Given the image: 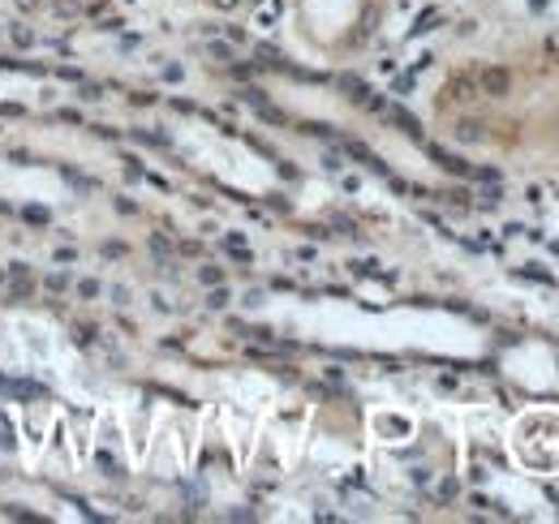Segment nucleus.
<instances>
[{
  "mask_svg": "<svg viewBox=\"0 0 559 524\" xmlns=\"http://www.w3.org/2000/svg\"><path fill=\"white\" fill-rule=\"evenodd\" d=\"M508 86H512V78H508V69H499V66H490V69H483V91L487 95H508Z\"/></svg>",
  "mask_w": 559,
  "mask_h": 524,
  "instance_id": "nucleus-1",
  "label": "nucleus"
},
{
  "mask_svg": "<svg viewBox=\"0 0 559 524\" xmlns=\"http://www.w3.org/2000/svg\"><path fill=\"white\" fill-rule=\"evenodd\" d=\"M430 155H435V164H439L443 172H452V177H465V172H469V164L456 159V155H448V151H430Z\"/></svg>",
  "mask_w": 559,
  "mask_h": 524,
  "instance_id": "nucleus-2",
  "label": "nucleus"
},
{
  "mask_svg": "<svg viewBox=\"0 0 559 524\" xmlns=\"http://www.w3.org/2000/svg\"><path fill=\"white\" fill-rule=\"evenodd\" d=\"M474 91H478V86H474L469 78H461V82H452V99H474Z\"/></svg>",
  "mask_w": 559,
  "mask_h": 524,
  "instance_id": "nucleus-3",
  "label": "nucleus"
},
{
  "mask_svg": "<svg viewBox=\"0 0 559 524\" xmlns=\"http://www.w3.org/2000/svg\"><path fill=\"white\" fill-rule=\"evenodd\" d=\"M521 275H525V279H534V284H547V288L556 284V279H551V271H543V266H525Z\"/></svg>",
  "mask_w": 559,
  "mask_h": 524,
  "instance_id": "nucleus-4",
  "label": "nucleus"
},
{
  "mask_svg": "<svg viewBox=\"0 0 559 524\" xmlns=\"http://www.w3.org/2000/svg\"><path fill=\"white\" fill-rule=\"evenodd\" d=\"M396 126H401V130H409L414 133V138H418V121H414V117H409V112H396Z\"/></svg>",
  "mask_w": 559,
  "mask_h": 524,
  "instance_id": "nucleus-5",
  "label": "nucleus"
},
{
  "mask_svg": "<svg viewBox=\"0 0 559 524\" xmlns=\"http://www.w3.org/2000/svg\"><path fill=\"white\" fill-rule=\"evenodd\" d=\"M478 133H483V126H474V121H465V126H461V138H465V142H474Z\"/></svg>",
  "mask_w": 559,
  "mask_h": 524,
  "instance_id": "nucleus-6",
  "label": "nucleus"
},
{
  "mask_svg": "<svg viewBox=\"0 0 559 524\" xmlns=\"http://www.w3.org/2000/svg\"><path fill=\"white\" fill-rule=\"evenodd\" d=\"M483 206H499V190H495V181H490V190H483Z\"/></svg>",
  "mask_w": 559,
  "mask_h": 524,
  "instance_id": "nucleus-7",
  "label": "nucleus"
},
{
  "mask_svg": "<svg viewBox=\"0 0 559 524\" xmlns=\"http://www.w3.org/2000/svg\"><path fill=\"white\" fill-rule=\"evenodd\" d=\"M215 4H219V9H233V4H237V0H215Z\"/></svg>",
  "mask_w": 559,
  "mask_h": 524,
  "instance_id": "nucleus-8",
  "label": "nucleus"
},
{
  "mask_svg": "<svg viewBox=\"0 0 559 524\" xmlns=\"http://www.w3.org/2000/svg\"><path fill=\"white\" fill-rule=\"evenodd\" d=\"M551 254H556V259H559V241H551Z\"/></svg>",
  "mask_w": 559,
  "mask_h": 524,
  "instance_id": "nucleus-9",
  "label": "nucleus"
}]
</instances>
